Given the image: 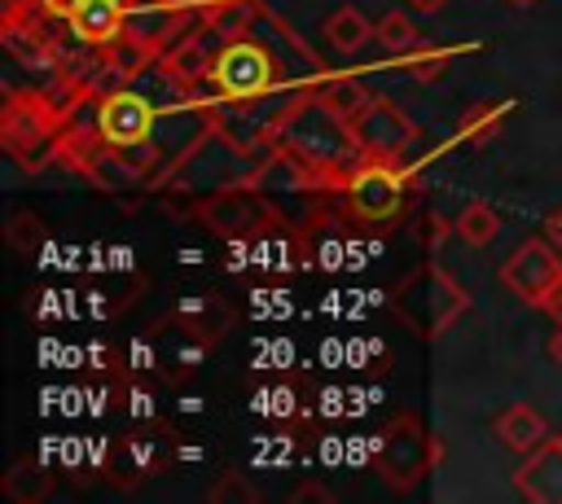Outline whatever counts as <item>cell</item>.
<instances>
[{
	"label": "cell",
	"instance_id": "6da1fadb",
	"mask_svg": "<svg viewBox=\"0 0 562 504\" xmlns=\"http://www.w3.org/2000/svg\"><path fill=\"white\" fill-rule=\"evenodd\" d=\"M206 79H211V88H215L220 96H228V101H255V96H263V92L272 88L277 61L268 57V48H259V44H250V39H228V44L215 53Z\"/></svg>",
	"mask_w": 562,
	"mask_h": 504
},
{
	"label": "cell",
	"instance_id": "7a4b0ae2",
	"mask_svg": "<svg viewBox=\"0 0 562 504\" xmlns=\"http://www.w3.org/2000/svg\"><path fill=\"white\" fill-rule=\"evenodd\" d=\"M562 276V250L549 241V237H531L522 241L505 263H501V280L514 298L540 307L544 294L553 289V280Z\"/></svg>",
	"mask_w": 562,
	"mask_h": 504
},
{
	"label": "cell",
	"instance_id": "3957f363",
	"mask_svg": "<svg viewBox=\"0 0 562 504\" xmlns=\"http://www.w3.org/2000/svg\"><path fill=\"white\" fill-rule=\"evenodd\" d=\"M347 136L356 145V153L373 158V162H391L400 158L408 145H413V123L391 105V101H369L351 123H347Z\"/></svg>",
	"mask_w": 562,
	"mask_h": 504
},
{
	"label": "cell",
	"instance_id": "277c9868",
	"mask_svg": "<svg viewBox=\"0 0 562 504\" xmlns=\"http://www.w3.org/2000/svg\"><path fill=\"white\" fill-rule=\"evenodd\" d=\"M347 206L356 219H369V224H382V219H395L404 210V175L391 167V162H364L351 180H347Z\"/></svg>",
	"mask_w": 562,
	"mask_h": 504
},
{
	"label": "cell",
	"instance_id": "5b68a950",
	"mask_svg": "<svg viewBox=\"0 0 562 504\" xmlns=\"http://www.w3.org/2000/svg\"><path fill=\"white\" fill-rule=\"evenodd\" d=\"M97 131L114 149H132V145L149 140V131H154V105H149V96H140V92H114V96H105V105L97 114Z\"/></svg>",
	"mask_w": 562,
	"mask_h": 504
},
{
	"label": "cell",
	"instance_id": "8992f818",
	"mask_svg": "<svg viewBox=\"0 0 562 504\" xmlns=\"http://www.w3.org/2000/svg\"><path fill=\"white\" fill-rule=\"evenodd\" d=\"M514 491L527 495L531 504H562V438H549L522 456L514 473Z\"/></svg>",
	"mask_w": 562,
	"mask_h": 504
},
{
	"label": "cell",
	"instance_id": "52a82bcc",
	"mask_svg": "<svg viewBox=\"0 0 562 504\" xmlns=\"http://www.w3.org/2000/svg\"><path fill=\"white\" fill-rule=\"evenodd\" d=\"M492 429H496V438H501L509 451H518V456H527V451H536L540 443H549L544 416H540L536 408H527V403H509V408L492 421Z\"/></svg>",
	"mask_w": 562,
	"mask_h": 504
},
{
	"label": "cell",
	"instance_id": "ba28073f",
	"mask_svg": "<svg viewBox=\"0 0 562 504\" xmlns=\"http://www.w3.org/2000/svg\"><path fill=\"white\" fill-rule=\"evenodd\" d=\"M127 26V4L123 0H83L70 18V31L83 44H110Z\"/></svg>",
	"mask_w": 562,
	"mask_h": 504
},
{
	"label": "cell",
	"instance_id": "9c48e42d",
	"mask_svg": "<svg viewBox=\"0 0 562 504\" xmlns=\"http://www.w3.org/2000/svg\"><path fill=\"white\" fill-rule=\"evenodd\" d=\"M373 101V92L364 88V79H351V75H342V79H334V83H325L321 88V110L329 114V118H338V123H351L364 105Z\"/></svg>",
	"mask_w": 562,
	"mask_h": 504
},
{
	"label": "cell",
	"instance_id": "30bf717a",
	"mask_svg": "<svg viewBox=\"0 0 562 504\" xmlns=\"http://www.w3.org/2000/svg\"><path fill=\"white\" fill-rule=\"evenodd\" d=\"M325 39L334 53H356L373 39V22L360 13V9H338L329 22H325Z\"/></svg>",
	"mask_w": 562,
	"mask_h": 504
},
{
	"label": "cell",
	"instance_id": "8fae6325",
	"mask_svg": "<svg viewBox=\"0 0 562 504\" xmlns=\"http://www.w3.org/2000/svg\"><path fill=\"white\" fill-rule=\"evenodd\" d=\"M501 232V215L487 206V202H470L461 215H457V237L465 245H492Z\"/></svg>",
	"mask_w": 562,
	"mask_h": 504
},
{
	"label": "cell",
	"instance_id": "7c38bea8",
	"mask_svg": "<svg viewBox=\"0 0 562 504\" xmlns=\"http://www.w3.org/2000/svg\"><path fill=\"white\" fill-rule=\"evenodd\" d=\"M373 39H378L386 53H408V48H417V44H422V35H417L413 18H408V13H400V9H386V13L373 22Z\"/></svg>",
	"mask_w": 562,
	"mask_h": 504
},
{
	"label": "cell",
	"instance_id": "4fadbf2b",
	"mask_svg": "<svg viewBox=\"0 0 562 504\" xmlns=\"http://www.w3.org/2000/svg\"><path fill=\"white\" fill-rule=\"evenodd\" d=\"M44 491H48V473H44L40 465H31V460H22V465H13V469L4 473V495L18 500V504L40 500Z\"/></svg>",
	"mask_w": 562,
	"mask_h": 504
},
{
	"label": "cell",
	"instance_id": "5bb4252c",
	"mask_svg": "<svg viewBox=\"0 0 562 504\" xmlns=\"http://www.w3.org/2000/svg\"><path fill=\"white\" fill-rule=\"evenodd\" d=\"M171 66H176V75H184V79L211 75V53H202V44H184V48L171 57Z\"/></svg>",
	"mask_w": 562,
	"mask_h": 504
},
{
	"label": "cell",
	"instance_id": "9a60e30c",
	"mask_svg": "<svg viewBox=\"0 0 562 504\" xmlns=\"http://www.w3.org/2000/svg\"><path fill=\"white\" fill-rule=\"evenodd\" d=\"M443 66H448V57H443V53H430V57H413V61H408V70H413L417 79H435Z\"/></svg>",
	"mask_w": 562,
	"mask_h": 504
},
{
	"label": "cell",
	"instance_id": "2e32d148",
	"mask_svg": "<svg viewBox=\"0 0 562 504\" xmlns=\"http://www.w3.org/2000/svg\"><path fill=\"white\" fill-rule=\"evenodd\" d=\"M540 307H544V311L553 316V324H562V276L553 280V289L544 294V302H540Z\"/></svg>",
	"mask_w": 562,
	"mask_h": 504
},
{
	"label": "cell",
	"instance_id": "e0dca14e",
	"mask_svg": "<svg viewBox=\"0 0 562 504\" xmlns=\"http://www.w3.org/2000/svg\"><path fill=\"white\" fill-rule=\"evenodd\" d=\"M79 4H83V0H40V9H44V13H53V18H66V22L75 18V9H79Z\"/></svg>",
	"mask_w": 562,
	"mask_h": 504
},
{
	"label": "cell",
	"instance_id": "ac0fdd59",
	"mask_svg": "<svg viewBox=\"0 0 562 504\" xmlns=\"http://www.w3.org/2000/svg\"><path fill=\"white\" fill-rule=\"evenodd\" d=\"M544 237H549V241L562 250V206H553V210L544 215Z\"/></svg>",
	"mask_w": 562,
	"mask_h": 504
},
{
	"label": "cell",
	"instance_id": "d6986e66",
	"mask_svg": "<svg viewBox=\"0 0 562 504\" xmlns=\"http://www.w3.org/2000/svg\"><path fill=\"white\" fill-rule=\"evenodd\" d=\"M549 359H553V364L562 368V324H558V333L549 337Z\"/></svg>",
	"mask_w": 562,
	"mask_h": 504
},
{
	"label": "cell",
	"instance_id": "ffe728a7",
	"mask_svg": "<svg viewBox=\"0 0 562 504\" xmlns=\"http://www.w3.org/2000/svg\"><path fill=\"white\" fill-rule=\"evenodd\" d=\"M413 4H417V9H422V13H435V9H443V4H448V0H413Z\"/></svg>",
	"mask_w": 562,
	"mask_h": 504
},
{
	"label": "cell",
	"instance_id": "44dd1931",
	"mask_svg": "<svg viewBox=\"0 0 562 504\" xmlns=\"http://www.w3.org/2000/svg\"><path fill=\"white\" fill-rule=\"evenodd\" d=\"M509 4H518V9H527V4H536V0H509Z\"/></svg>",
	"mask_w": 562,
	"mask_h": 504
}]
</instances>
